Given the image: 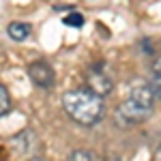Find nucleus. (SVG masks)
<instances>
[{"mask_svg": "<svg viewBox=\"0 0 161 161\" xmlns=\"http://www.w3.org/2000/svg\"><path fill=\"white\" fill-rule=\"evenodd\" d=\"M30 161H41V159H30Z\"/></svg>", "mask_w": 161, "mask_h": 161, "instance_id": "10", "label": "nucleus"}, {"mask_svg": "<svg viewBox=\"0 0 161 161\" xmlns=\"http://www.w3.org/2000/svg\"><path fill=\"white\" fill-rule=\"evenodd\" d=\"M86 82H88V90H92L95 95H110L112 92V80L105 75V71H101V69H90L86 75Z\"/></svg>", "mask_w": 161, "mask_h": 161, "instance_id": "4", "label": "nucleus"}, {"mask_svg": "<svg viewBox=\"0 0 161 161\" xmlns=\"http://www.w3.org/2000/svg\"><path fill=\"white\" fill-rule=\"evenodd\" d=\"M153 112H155V88L153 84L140 80L131 86L127 99L118 105L116 120L123 125H140L148 120Z\"/></svg>", "mask_w": 161, "mask_h": 161, "instance_id": "2", "label": "nucleus"}, {"mask_svg": "<svg viewBox=\"0 0 161 161\" xmlns=\"http://www.w3.org/2000/svg\"><path fill=\"white\" fill-rule=\"evenodd\" d=\"M62 110L77 125L92 127L103 118V97L95 95L88 88H73L62 95Z\"/></svg>", "mask_w": 161, "mask_h": 161, "instance_id": "1", "label": "nucleus"}, {"mask_svg": "<svg viewBox=\"0 0 161 161\" xmlns=\"http://www.w3.org/2000/svg\"><path fill=\"white\" fill-rule=\"evenodd\" d=\"M7 35L13 41L22 43V41H26V39L32 35V28H30V24H24V22H11V24L7 26Z\"/></svg>", "mask_w": 161, "mask_h": 161, "instance_id": "5", "label": "nucleus"}, {"mask_svg": "<svg viewBox=\"0 0 161 161\" xmlns=\"http://www.w3.org/2000/svg\"><path fill=\"white\" fill-rule=\"evenodd\" d=\"M9 110H11V95H9L7 88L0 84V116H4Z\"/></svg>", "mask_w": 161, "mask_h": 161, "instance_id": "7", "label": "nucleus"}, {"mask_svg": "<svg viewBox=\"0 0 161 161\" xmlns=\"http://www.w3.org/2000/svg\"><path fill=\"white\" fill-rule=\"evenodd\" d=\"M153 88H155V92L161 97V56L153 64Z\"/></svg>", "mask_w": 161, "mask_h": 161, "instance_id": "6", "label": "nucleus"}, {"mask_svg": "<svg viewBox=\"0 0 161 161\" xmlns=\"http://www.w3.org/2000/svg\"><path fill=\"white\" fill-rule=\"evenodd\" d=\"M67 161H92V153L90 150H73Z\"/></svg>", "mask_w": 161, "mask_h": 161, "instance_id": "9", "label": "nucleus"}, {"mask_svg": "<svg viewBox=\"0 0 161 161\" xmlns=\"http://www.w3.org/2000/svg\"><path fill=\"white\" fill-rule=\"evenodd\" d=\"M62 22L67 26H73V28H80V26L84 24V17L80 15V13H69V15H64L62 17Z\"/></svg>", "mask_w": 161, "mask_h": 161, "instance_id": "8", "label": "nucleus"}, {"mask_svg": "<svg viewBox=\"0 0 161 161\" xmlns=\"http://www.w3.org/2000/svg\"><path fill=\"white\" fill-rule=\"evenodd\" d=\"M28 77H30V82H32L35 86L43 88V90L52 88V86H54V80H56L52 64H50V62H45V60L30 62V64H28Z\"/></svg>", "mask_w": 161, "mask_h": 161, "instance_id": "3", "label": "nucleus"}]
</instances>
